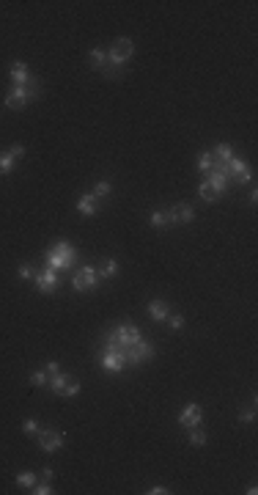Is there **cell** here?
Returning a JSON list of instances; mask_svg holds the SVG:
<instances>
[{
    "label": "cell",
    "instance_id": "1",
    "mask_svg": "<svg viewBox=\"0 0 258 495\" xmlns=\"http://www.w3.org/2000/svg\"><path fill=\"white\" fill-rule=\"evenodd\" d=\"M135 341H140V330H137L135 325H121V328L110 336L107 350H126V347H132Z\"/></svg>",
    "mask_w": 258,
    "mask_h": 495
},
{
    "label": "cell",
    "instance_id": "2",
    "mask_svg": "<svg viewBox=\"0 0 258 495\" xmlns=\"http://www.w3.org/2000/svg\"><path fill=\"white\" fill-rule=\"evenodd\" d=\"M74 262V248L69 242H58L49 251V270H63Z\"/></svg>",
    "mask_w": 258,
    "mask_h": 495
},
{
    "label": "cell",
    "instance_id": "3",
    "mask_svg": "<svg viewBox=\"0 0 258 495\" xmlns=\"http://www.w3.org/2000/svg\"><path fill=\"white\" fill-rule=\"evenodd\" d=\"M49 388L58 396H74L77 391H80V380L71 377V374H55V377L49 380Z\"/></svg>",
    "mask_w": 258,
    "mask_h": 495
},
{
    "label": "cell",
    "instance_id": "4",
    "mask_svg": "<svg viewBox=\"0 0 258 495\" xmlns=\"http://www.w3.org/2000/svg\"><path fill=\"white\" fill-rule=\"evenodd\" d=\"M132 55H135V44H132V39H115L113 47H110V52H107V58L113 63H118V66H124Z\"/></svg>",
    "mask_w": 258,
    "mask_h": 495
},
{
    "label": "cell",
    "instance_id": "5",
    "mask_svg": "<svg viewBox=\"0 0 258 495\" xmlns=\"http://www.w3.org/2000/svg\"><path fill=\"white\" fill-rule=\"evenodd\" d=\"M96 270L93 267H82V270H77L74 273V278H71V284H74V289L77 292H91L93 286H96Z\"/></svg>",
    "mask_w": 258,
    "mask_h": 495
},
{
    "label": "cell",
    "instance_id": "6",
    "mask_svg": "<svg viewBox=\"0 0 258 495\" xmlns=\"http://www.w3.org/2000/svg\"><path fill=\"white\" fill-rule=\"evenodd\" d=\"M126 363H129V361H126V352L124 350H107V352H104L102 366L107 369V372H121Z\"/></svg>",
    "mask_w": 258,
    "mask_h": 495
},
{
    "label": "cell",
    "instance_id": "7",
    "mask_svg": "<svg viewBox=\"0 0 258 495\" xmlns=\"http://www.w3.org/2000/svg\"><path fill=\"white\" fill-rule=\"evenodd\" d=\"M38 443L44 451H58L63 446V435L58 429H44V432H38Z\"/></svg>",
    "mask_w": 258,
    "mask_h": 495
},
{
    "label": "cell",
    "instance_id": "8",
    "mask_svg": "<svg viewBox=\"0 0 258 495\" xmlns=\"http://www.w3.org/2000/svg\"><path fill=\"white\" fill-rule=\"evenodd\" d=\"M33 278H36L38 289H41L44 295H52V292L58 289V273H55V270H44V273H36Z\"/></svg>",
    "mask_w": 258,
    "mask_h": 495
},
{
    "label": "cell",
    "instance_id": "9",
    "mask_svg": "<svg viewBox=\"0 0 258 495\" xmlns=\"http://www.w3.org/2000/svg\"><path fill=\"white\" fill-rule=\"evenodd\" d=\"M132 347H135V350L126 355V361H129V363H143V361H148V358L154 355V347L146 344V341H135Z\"/></svg>",
    "mask_w": 258,
    "mask_h": 495
},
{
    "label": "cell",
    "instance_id": "10",
    "mask_svg": "<svg viewBox=\"0 0 258 495\" xmlns=\"http://www.w3.org/2000/svg\"><path fill=\"white\" fill-rule=\"evenodd\" d=\"M176 212H173V206L170 209H165V212H151V226H157V228H170V226H176Z\"/></svg>",
    "mask_w": 258,
    "mask_h": 495
},
{
    "label": "cell",
    "instance_id": "11",
    "mask_svg": "<svg viewBox=\"0 0 258 495\" xmlns=\"http://www.w3.org/2000/svg\"><path fill=\"white\" fill-rule=\"evenodd\" d=\"M201 418H203V410H201L198 405H190L184 413H181L179 424H184V427L190 429V427H198V424H201Z\"/></svg>",
    "mask_w": 258,
    "mask_h": 495
},
{
    "label": "cell",
    "instance_id": "12",
    "mask_svg": "<svg viewBox=\"0 0 258 495\" xmlns=\"http://www.w3.org/2000/svg\"><path fill=\"white\" fill-rule=\"evenodd\" d=\"M5 105H8L11 110H22V107L27 105V96H25V91H22V88H14L8 96H5Z\"/></svg>",
    "mask_w": 258,
    "mask_h": 495
},
{
    "label": "cell",
    "instance_id": "13",
    "mask_svg": "<svg viewBox=\"0 0 258 495\" xmlns=\"http://www.w3.org/2000/svg\"><path fill=\"white\" fill-rule=\"evenodd\" d=\"M113 275H118V262L115 259H104L96 267V278H113Z\"/></svg>",
    "mask_w": 258,
    "mask_h": 495
},
{
    "label": "cell",
    "instance_id": "14",
    "mask_svg": "<svg viewBox=\"0 0 258 495\" xmlns=\"http://www.w3.org/2000/svg\"><path fill=\"white\" fill-rule=\"evenodd\" d=\"M11 80L16 83V88H22V85L27 83V66H25L22 61L11 63Z\"/></svg>",
    "mask_w": 258,
    "mask_h": 495
},
{
    "label": "cell",
    "instance_id": "15",
    "mask_svg": "<svg viewBox=\"0 0 258 495\" xmlns=\"http://www.w3.org/2000/svg\"><path fill=\"white\" fill-rule=\"evenodd\" d=\"M77 209H80L82 215H93V212L99 209V198H93V195H80V201H77Z\"/></svg>",
    "mask_w": 258,
    "mask_h": 495
},
{
    "label": "cell",
    "instance_id": "16",
    "mask_svg": "<svg viewBox=\"0 0 258 495\" xmlns=\"http://www.w3.org/2000/svg\"><path fill=\"white\" fill-rule=\"evenodd\" d=\"M148 314H151L154 319H168V303H162V300H151L148 303Z\"/></svg>",
    "mask_w": 258,
    "mask_h": 495
},
{
    "label": "cell",
    "instance_id": "17",
    "mask_svg": "<svg viewBox=\"0 0 258 495\" xmlns=\"http://www.w3.org/2000/svg\"><path fill=\"white\" fill-rule=\"evenodd\" d=\"M22 91H25L27 102H30V99H38V96H41V83H38V80H33V77H27V83L22 85Z\"/></svg>",
    "mask_w": 258,
    "mask_h": 495
},
{
    "label": "cell",
    "instance_id": "18",
    "mask_svg": "<svg viewBox=\"0 0 258 495\" xmlns=\"http://www.w3.org/2000/svg\"><path fill=\"white\" fill-rule=\"evenodd\" d=\"M209 182H212L214 187L220 190V193H223V190L228 187V176H225L223 171H217V168H212V171H209Z\"/></svg>",
    "mask_w": 258,
    "mask_h": 495
},
{
    "label": "cell",
    "instance_id": "19",
    "mask_svg": "<svg viewBox=\"0 0 258 495\" xmlns=\"http://www.w3.org/2000/svg\"><path fill=\"white\" fill-rule=\"evenodd\" d=\"M173 212H176V220H179V223H190L192 217H195L192 206H187V204H176V206H173Z\"/></svg>",
    "mask_w": 258,
    "mask_h": 495
},
{
    "label": "cell",
    "instance_id": "20",
    "mask_svg": "<svg viewBox=\"0 0 258 495\" xmlns=\"http://www.w3.org/2000/svg\"><path fill=\"white\" fill-rule=\"evenodd\" d=\"M220 195H223V193H220V190L214 187L212 182H203V184H201V198H203V201H217Z\"/></svg>",
    "mask_w": 258,
    "mask_h": 495
},
{
    "label": "cell",
    "instance_id": "21",
    "mask_svg": "<svg viewBox=\"0 0 258 495\" xmlns=\"http://www.w3.org/2000/svg\"><path fill=\"white\" fill-rule=\"evenodd\" d=\"M212 157H214V162H217V165H225V162H228L234 154H231L228 146H217V149L212 151Z\"/></svg>",
    "mask_w": 258,
    "mask_h": 495
},
{
    "label": "cell",
    "instance_id": "22",
    "mask_svg": "<svg viewBox=\"0 0 258 495\" xmlns=\"http://www.w3.org/2000/svg\"><path fill=\"white\" fill-rule=\"evenodd\" d=\"M107 63V52L104 50H91V66L93 69H102Z\"/></svg>",
    "mask_w": 258,
    "mask_h": 495
},
{
    "label": "cell",
    "instance_id": "23",
    "mask_svg": "<svg viewBox=\"0 0 258 495\" xmlns=\"http://www.w3.org/2000/svg\"><path fill=\"white\" fill-rule=\"evenodd\" d=\"M99 72H102L104 77H121V66H118V63H113L110 58H107V63H104V66L99 69Z\"/></svg>",
    "mask_w": 258,
    "mask_h": 495
},
{
    "label": "cell",
    "instance_id": "24",
    "mask_svg": "<svg viewBox=\"0 0 258 495\" xmlns=\"http://www.w3.org/2000/svg\"><path fill=\"white\" fill-rule=\"evenodd\" d=\"M214 165H217V162H214L212 151H206V154H201V157H198V168H201V171H212Z\"/></svg>",
    "mask_w": 258,
    "mask_h": 495
},
{
    "label": "cell",
    "instance_id": "25",
    "mask_svg": "<svg viewBox=\"0 0 258 495\" xmlns=\"http://www.w3.org/2000/svg\"><path fill=\"white\" fill-rule=\"evenodd\" d=\"M113 193V184L110 182H96V187H93V198H104V195Z\"/></svg>",
    "mask_w": 258,
    "mask_h": 495
},
{
    "label": "cell",
    "instance_id": "26",
    "mask_svg": "<svg viewBox=\"0 0 258 495\" xmlns=\"http://www.w3.org/2000/svg\"><path fill=\"white\" fill-rule=\"evenodd\" d=\"M190 443H192V446H203V443H206V435H203V429L190 427Z\"/></svg>",
    "mask_w": 258,
    "mask_h": 495
},
{
    "label": "cell",
    "instance_id": "27",
    "mask_svg": "<svg viewBox=\"0 0 258 495\" xmlns=\"http://www.w3.org/2000/svg\"><path fill=\"white\" fill-rule=\"evenodd\" d=\"M49 383V374L47 372H33L30 374V385H36V388H41V385Z\"/></svg>",
    "mask_w": 258,
    "mask_h": 495
},
{
    "label": "cell",
    "instance_id": "28",
    "mask_svg": "<svg viewBox=\"0 0 258 495\" xmlns=\"http://www.w3.org/2000/svg\"><path fill=\"white\" fill-rule=\"evenodd\" d=\"M11 168H14V157L5 151V154H0V173H8Z\"/></svg>",
    "mask_w": 258,
    "mask_h": 495
},
{
    "label": "cell",
    "instance_id": "29",
    "mask_svg": "<svg viewBox=\"0 0 258 495\" xmlns=\"http://www.w3.org/2000/svg\"><path fill=\"white\" fill-rule=\"evenodd\" d=\"M16 484H19V487H33L36 479H33V473H19V476H16Z\"/></svg>",
    "mask_w": 258,
    "mask_h": 495
},
{
    "label": "cell",
    "instance_id": "30",
    "mask_svg": "<svg viewBox=\"0 0 258 495\" xmlns=\"http://www.w3.org/2000/svg\"><path fill=\"white\" fill-rule=\"evenodd\" d=\"M165 322H168L173 330H179L181 325H184V317H181V314H173V317H170V314H168V319H165Z\"/></svg>",
    "mask_w": 258,
    "mask_h": 495
},
{
    "label": "cell",
    "instance_id": "31",
    "mask_svg": "<svg viewBox=\"0 0 258 495\" xmlns=\"http://www.w3.org/2000/svg\"><path fill=\"white\" fill-rule=\"evenodd\" d=\"M239 421H245V424L256 421V410H253V407H250V410H242V413H239Z\"/></svg>",
    "mask_w": 258,
    "mask_h": 495
},
{
    "label": "cell",
    "instance_id": "32",
    "mask_svg": "<svg viewBox=\"0 0 258 495\" xmlns=\"http://www.w3.org/2000/svg\"><path fill=\"white\" fill-rule=\"evenodd\" d=\"M22 427H25V432H27V435H36V432H38V421H33V418H27V421L22 424Z\"/></svg>",
    "mask_w": 258,
    "mask_h": 495
},
{
    "label": "cell",
    "instance_id": "33",
    "mask_svg": "<svg viewBox=\"0 0 258 495\" xmlns=\"http://www.w3.org/2000/svg\"><path fill=\"white\" fill-rule=\"evenodd\" d=\"M30 275H36V270H33L30 264H22V267H19V278H30Z\"/></svg>",
    "mask_w": 258,
    "mask_h": 495
},
{
    "label": "cell",
    "instance_id": "34",
    "mask_svg": "<svg viewBox=\"0 0 258 495\" xmlns=\"http://www.w3.org/2000/svg\"><path fill=\"white\" fill-rule=\"evenodd\" d=\"M33 493H36V495H49V493H52V490H49V484L44 482V484H38V487H36V484H33Z\"/></svg>",
    "mask_w": 258,
    "mask_h": 495
},
{
    "label": "cell",
    "instance_id": "35",
    "mask_svg": "<svg viewBox=\"0 0 258 495\" xmlns=\"http://www.w3.org/2000/svg\"><path fill=\"white\" fill-rule=\"evenodd\" d=\"M8 154L14 157V160H16V157H25V146H19V143H16V146H11V149H8Z\"/></svg>",
    "mask_w": 258,
    "mask_h": 495
},
{
    "label": "cell",
    "instance_id": "36",
    "mask_svg": "<svg viewBox=\"0 0 258 495\" xmlns=\"http://www.w3.org/2000/svg\"><path fill=\"white\" fill-rule=\"evenodd\" d=\"M47 374H49V377H55V374H60V366H58V363H49V366H47Z\"/></svg>",
    "mask_w": 258,
    "mask_h": 495
},
{
    "label": "cell",
    "instance_id": "37",
    "mask_svg": "<svg viewBox=\"0 0 258 495\" xmlns=\"http://www.w3.org/2000/svg\"><path fill=\"white\" fill-rule=\"evenodd\" d=\"M146 493H148V495H165L168 490H165V487H151V490H146Z\"/></svg>",
    "mask_w": 258,
    "mask_h": 495
},
{
    "label": "cell",
    "instance_id": "38",
    "mask_svg": "<svg viewBox=\"0 0 258 495\" xmlns=\"http://www.w3.org/2000/svg\"><path fill=\"white\" fill-rule=\"evenodd\" d=\"M41 479H44V482H49V479H52V471H49V468H44V471H41Z\"/></svg>",
    "mask_w": 258,
    "mask_h": 495
}]
</instances>
